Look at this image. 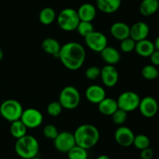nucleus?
<instances>
[{
    "mask_svg": "<svg viewBox=\"0 0 159 159\" xmlns=\"http://www.w3.org/2000/svg\"><path fill=\"white\" fill-rule=\"evenodd\" d=\"M20 120L27 128L34 129L39 127L42 124L43 117L38 109L30 108L23 110Z\"/></svg>",
    "mask_w": 159,
    "mask_h": 159,
    "instance_id": "9d476101",
    "label": "nucleus"
},
{
    "mask_svg": "<svg viewBox=\"0 0 159 159\" xmlns=\"http://www.w3.org/2000/svg\"><path fill=\"white\" fill-rule=\"evenodd\" d=\"M135 45H136V41L131 38V37H127V38L124 39L120 41V48L122 51L125 53H130L131 51H134Z\"/></svg>",
    "mask_w": 159,
    "mask_h": 159,
    "instance_id": "7c9ffc66",
    "label": "nucleus"
},
{
    "mask_svg": "<svg viewBox=\"0 0 159 159\" xmlns=\"http://www.w3.org/2000/svg\"><path fill=\"white\" fill-rule=\"evenodd\" d=\"M96 159H111L108 155H106V154H101V155L98 156L96 157Z\"/></svg>",
    "mask_w": 159,
    "mask_h": 159,
    "instance_id": "4c0bfd02",
    "label": "nucleus"
},
{
    "mask_svg": "<svg viewBox=\"0 0 159 159\" xmlns=\"http://www.w3.org/2000/svg\"><path fill=\"white\" fill-rule=\"evenodd\" d=\"M158 10H159V0H158Z\"/></svg>",
    "mask_w": 159,
    "mask_h": 159,
    "instance_id": "a19ab883",
    "label": "nucleus"
},
{
    "mask_svg": "<svg viewBox=\"0 0 159 159\" xmlns=\"http://www.w3.org/2000/svg\"><path fill=\"white\" fill-rule=\"evenodd\" d=\"M56 18H57V15H56L55 10L51 7L43 8L39 13V20L42 24L46 25V26L54 23Z\"/></svg>",
    "mask_w": 159,
    "mask_h": 159,
    "instance_id": "b1692460",
    "label": "nucleus"
},
{
    "mask_svg": "<svg viewBox=\"0 0 159 159\" xmlns=\"http://www.w3.org/2000/svg\"><path fill=\"white\" fill-rule=\"evenodd\" d=\"M85 97L89 102L99 104L106 98V90L102 86L93 84L89 86L85 90Z\"/></svg>",
    "mask_w": 159,
    "mask_h": 159,
    "instance_id": "2eb2a0df",
    "label": "nucleus"
},
{
    "mask_svg": "<svg viewBox=\"0 0 159 159\" xmlns=\"http://www.w3.org/2000/svg\"><path fill=\"white\" fill-rule=\"evenodd\" d=\"M32 159H42V158H40V157H37V156H36V157H33Z\"/></svg>",
    "mask_w": 159,
    "mask_h": 159,
    "instance_id": "ea45409f",
    "label": "nucleus"
},
{
    "mask_svg": "<svg viewBox=\"0 0 159 159\" xmlns=\"http://www.w3.org/2000/svg\"><path fill=\"white\" fill-rule=\"evenodd\" d=\"M39 142L34 136L25 135L17 139L15 143V151L23 159H32L39 152Z\"/></svg>",
    "mask_w": 159,
    "mask_h": 159,
    "instance_id": "7ed1b4c3",
    "label": "nucleus"
},
{
    "mask_svg": "<svg viewBox=\"0 0 159 159\" xmlns=\"http://www.w3.org/2000/svg\"><path fill=\"white\" fill-rule=\"evenodd\" d=\"M149 32L150 29L148 25L145 22L138 21L130 26V37H131L136 42L139 41L147 39Z\"/></svg>",
    "mask_w": 159,
    "mask_h": 159,
    "instance_id": "4468645a",
    "label": "nucleus"
},
{
    "mask_svg": "<svg viewBox=\"0 0 159 159\" xmlns=\"http://www.w3.org/2000/svg\"><path fill=\"white\" fill-rule=\"evenodd\" d=\"M76 31L81 36L85 37L89 34H91L93 31H94V26L92 23V22L80 21L77 28H76Z\"/></svg>",
    "mask_w": 159,
    "mask_h": 159,
    "instance_id": "c85d7f7f",
    "label": "nucleus"
},
{
    "mask_svg": "<svg viewBox=\"0 0 159 159\" xmlns=\"http://www.w3.org/2000/svg\"><path fill=\"white\" fill-rule=\"evenodd\" d=\"M62 109L63 108H62L61 104L59 103V101H52L47 107V112L51 116L56 117L58 116L61 113Z\"/></svg>",
    "mask_w": 159,
    "mask_h": 159,
    "instance_id": "2f4dec72",
    "label": "nucleus"
},
{
    "mask_svg": "<svg viewBox=\"0 0 159 159\" xmlns=\"http://www.w3.org/2000/svg\"><path fill=\"white\" fill-rule=\"evenodd\" d=\"M23 112L22 104L15 99L6 100L0 105V115L10 123L20 119Z\"/></svg>",
    "mask_w": 159,
    "mask_h": 159,
    "instance_id": "39448f33",
    "label": "nucleus"
},
{
    "mask_svg": "<svg viewBox=\"0 0 159 159\" xmlns=\"http://www.w3.org/2000/svg\"><path fill=\"white\" fill-rule=\"evenodd\" d=\"M58 101L63 108L75 109L80 104V93L74 86H66L61 91Z\"/></svg>",
    "mask_w": 159,
    "mask_h": 159,
    "instance_id": "423d86ee",
    "label": "nucleus"
},
{
    "mask_svg": "<svg viewBox=\"0 0 159 159\" xmlns=\"http://www.w3.org/2000/svg\"><path fill=\"white\" fill-rule=\"evenodd\" d=\"M134 133L130 128L125 126H120L114 133V138L116 143L121 147H127L133 145Z\"/></svg>",
    "mask_w": 159,
    "mask_h": 159,
    "instance_id": "f8f14e48",
    "label": "nucleus"
},
{
    "mask_svg": "<svg viewBox=\"0 0 159 159\" xmlns=\"http://www.w3.org/2000/svg\"><path fill=\"white\" fill-rule=\"evenodd\" d=\"M130 26L124 22H116L110 26V34L115 39L122 41L130 37Z\"/></svg>",
    "mask_w": 159,
    "mask_h": 159,
    "instance_id": "dca6fc26",
    "label": "nucleus"
},
{
    "mask_svg": "<svg viewBox=\"0 0 159 159\" xmlns=\"http://www.w3.org/2000/svg\"><path fill=\"white\" fill-rule=\"evenodd\" d=\"M150 60L152 62V65H155V66H159V51L155 49L153 51L152 55H150Z\"/></svg>",
    "mask_w": 159,
    "mask_h": 159,
    "instance_id": "c9c22d12",
    "label": "nucleus"
},
{
    "mask_svg": "<svg viewBox=\"0 0 159 159\" xmlns=\"http://www.w3.org/2000/svg\"><path fill=\"white\" fill-rule=\"evenodd\" d=\"M98 109L102 115L107 116L112 115L118 109L116 100H115L114 98L106 97L102 101L98 104Z\"/></svg>",
    "mask_w": 159,
    "mask_h": 159,
    "instance_id": "412c9836",
    "label": "nucleus"
},
{
    "mask_svg": "<svg viewBox=\"0 0 159 159\" xmlns=\"http://www.w3.org/2000/svg\"><path fill=\"white\" fill-rule=\"evenodd\" d=\"M111 116L114 124L117 125V126H123V124L125 123L127 118V112L122 109L118 108Z\"/></svg>",
    "mask_w": 159,
    "mask_h": 159,
    "instance_id": "c756f323",
    "label": "nucleus"
},
{
    "mask_svg": "<svg viewBox=\"0 0 159 159\" xmlns=\"http://www.w3.org/2000/svg\"><path fill=\"white\" fill-rule=\"evenodd\" d=\"M102 60L107 63V65H114L120 61V54L119 51L114 47L107 46L100 52Z\"/></svg>",
    "mask_w": 159,
    "mask_h": 159,
    "instance_id": "a211bd4d",
    "label": "nucleus"
},
{
    "mask_svg": "<svg viewBox=\"0 0 159 159\" xmlns=\"http://www.w3.org/2000/svg\"><path fill=\"white\" fill-rule=\"evenodd\" d=\"M96 7L107 14L116 12L121 6V0H96Z\"/></svg>",
    "mask_w": 159,
    "mask_h": 159,
    "instance_id": "6ab92c4d",
    "label": "nucleus"
},
{
    "mask_svg": "<svg viewBox=\"0 0 159 159\" xmlns=\"http://www.w3.org/2000/svg\"><path fill=\"white\" fill-rule=\"evenodd\" d=\"M3 56H4V53H3V51L2 50V48H0V61L3 59Z\"/></svg>",
    "mask_w": 159,
    "mask_h": 159,
    "instance_id": "58836bf2",
    "label": "nucleus"
},
{
    "mask_svg": "<svg viewBox=\"0 0 159 159\" xmlns=\"http://www.w3.org/2000/svg\"><path fill=\"white\" fill-rule=\"evenodd\" d=\"M80 21L92 22L96 17V7L91 3L81 5L77 10Z\"/></svg>",
    "mask_w": 159,
    "mask_h": 159,
    "instance_id": "f3484780",
    "label": "nucleus"
},
{
    "mask_svg": "<svg viewBox=\"0 0 159 159\" xmlns=\"http://www.w3.org/2000/svg\"><path fill=\"white\" fill-rule=\"evenodd\" d=\"M102 84L108 87H113L117 84L119 73L114 65H106L101 69L100 76Z\"/></svg>",
    "mask_w": 159,
    "mask_h": 159,
    "instance_id": "ddd939ff",
    "label": "nucleus"
},
{
    "mask_svg": "<svg viewBox=\"0 0 159 159\" xmlns=\"http://www.w3.org/2000/svg\"><path fill=\"white\" fill-rule=\"evenodd\" d=\"M61 47V46L60 43L56 39L52 38V37L45 38L41 44V48L44 52L57 58L58 57Z\"/></svg>",
    "mask_w": 159,
    "mask_h": 159,
    "instance_id": "4be33fe9",
    "label": "nucleus"
},
{
    "mask_svg": "<svg viewBox=\"0 0 159 159\" xmlns=\"http://www.w3.org/2000/svg\"><path fill=\"white\" fill-rule=\"evenodd\" d=\"M54 145L56 150L61 153H68L71 148L75 146L74 134L68 131L58 132L54 140Z\"/></svg>",
    "mask_w": 159,
    "mask_h": 159,
    "instance_id": "1a4fd4ad",
    "label": "nucleus"
},
{
    "mask_svg": "<svg viewBox=\"0 0 159 159\" xmlns=\"http://www.w3.org/2000/svg\"><path fill=\"white\" fill-rule=\"evenodd\" d=\"M158 77H159V73H158Z\"/></svg>",
    "mask_w": 159,
    "mask_h": 159,
    "instance_id": "79ce46f5",
    "label": "nucleus"
},
{
    "mask_svg": "<svg viewBox=\"0 0 159 159\" xmlns=\"http://www.w3.org/2000/svg\"><path fill=\"white\" fill-rule=\"evenodd\" d=\"M141 98L139 95L134 91H124L118 97L117 102L118 108L122 109L126 112H130L138 108Z\"/></svg>",
    "mask_w": 159,
    "mask_h": 159,
    "instance_id": "0eeeda50",
    "label": "nucleus"
},
{
    "mask_svg": "<svg viewBox=\"0 0 159 159\" xmlns=\"http://www.w3.org/2000/svg\"><path fill=\"white\" fill-rule=\"evenodd\" d=\"M159 70L153 65H146L141 70V75L144 79L148 80H153L158 77Z\"/></svg>",
    "mask_w": 159,
    "mask_h": 159,
    "instance_id": "bb28decb",
    "label": "nucleus"
},
{
    "mask_svg": "<svg viewBox=\"0 0 159 159\" xmlns=\"http://www.w3.org/2000/svg\"><path fill=\"white\" fill-rule=\"evenodd\" d=\"M68 159H88L87 150L75 145L68 153Z\"/></svg>",
    "mask_w": 159,
    "mask_h": 159,
    "instance_id": "a878e982",
    "label": "nucleus"
},
{
    "mask_svg": "<svg viewBox=\"0 0 159 159\" xmlns=\"http://www.w3.org/2000/svg\"><path fill=\"white\" fill-rule=\"evenodd\" d=\"M85 42L92 51L100 53L107 46V37L102 32L94 31L85 37Z\"/></svg>",
    "mask_w": 159,
    "mask_h": 159,
    "instance_id": "6e6552de",
    "label": "nucleus"
},
{
    "mask_svg": "<svg viewBox=\"0 0 159 159\" xmlns=\"http://www.w3.org/2000/svg\"><path fill=\"white\" fill-rule=\"evenodd\" d=\"M100 73H101V69L99 68L96 65H92L89 66V68H87V70H85V76L86 78H88L89 80H96L97 78H99L100 76Z\"/></svg>",
    "mask_w": 159,
    "mask_h": 159,
    "instance_id": "72a5a7b5",
    "label": "nucleus"
},
{
    "mask_svg": "<svg viewBox=\"0 0 159 159\" xmlns=\"http://www.w3.org/2000/svg\"><path fill=\"white\" fill-rule=\"evenodd\" d=\"M150 143V139L148 138V136L144 135V134H138L134 137L133 145H134L137 149L141 151V150L149 147Z\"/></svg>",
    "mask_w": 159,
    "mask_h": 159,
    "instance_id": "cd10ccee",
    "label": "nucleus"
},
{
    "mask_svg": "<svg viewBox=\"0 0 159 159\" xmlns=\"http://www.w3.org/2000/svg\"><path fill=\"white\" fill-rule=\"evenodd\" d=\"M153 156L154 151L152 148H150V147L141 150V153H140V157L141 159H152Z\"/></svg>",
    "mask_w": 159,
    "mask_h": 159,
    "instance_id": "f704fd0d",
    "label": "nucleus"
},
{
    "mask_svg": "<svg viewBox=\"0 0 159 159\" xmlns=\"http://www.w3.org/2000/svg\"><path fill=\"white\" fill-rule=\"evenodd\" d=\"M57 23L59 27L64 31L71 32L75 31L80 22L77 10L72 8L62 9L57 16Z\"/></svg>",
    "mask_w": 159,
    "mask_h": 159,
    "instance_id": "20e7f679",
    "label": "nucleus"
},
{
    "mask_svg": "<svg viewBox=\"0 0 159 159\" xmlns=\"http://www.w3.org/2000/svg\"><path fill=\"white\" fill-rule=\"evenodd\" d=\"M154 44H155V49L158 50L159 51V35L156 37V39H155V41L154 42Z\"/></svg>",
    "mask_w": 159,
    "mask_h": 159,
    "instance_id": "e433bc0d",
    "label": "nucleus"
},
{
    "mask_svg": "<svg viewBox=\"0 0 159 159\" xmlns=\"http://www.w3.org/2000/svg\"><path fill=\"white\" fill-rule=\"evenodd\" d=\"M26 130H27V127L20 119L16 120L11 123L10 133L16 140L26 135Z\"/></svg>",
    "mask_w": 159,
    "mask_h": 159,
    "instance_id": "393cba45",
    "label": "nucleus"
},
{
    "mask_svg": "<svg viewBox=\"0 0 159 159\" xmlns=\"http://www.w3.org/2000/svg\"><path fill=\"white\" fill-rule=\"evenodd\" d=\"M158 10V0H142L139 6V11L141 15L150 17Z\"/></svg>",
    "mask_w": 159,
    "mask_h": 159,
    "instance_id": "5701e85b",
    "label": "nucleus"
},
{
    "mask_svg": "<svg viewBox=\"0 0 159 159\" xmlns=\"http://www.w3.org/2000/svg\"><path fill=\"white\" fill-rule=\"evenodd\" d=\"M140 112L145 118H152L158 111V103L155 98L146 96L141 99L139 106Z\"/></svg>",
    "mask_w": 159,
    "mask_h": 159,
    "instance_id": "9b49d317",
    "label": "nucleus"
},
{
    "mask_svg": "<svg viewBox=\"0 0 159 159\" xmlns=\"http://www.w3.org/2000/svg\"><path fill=\"white\" fill-rule=\"evenodd\" d=\"M73 134L76 145L85 150L96 146L100 137L99 129L93 125L88 123L80 125Z\"/></svg>",
    "mask_w": 159,
    "mask_h": 159,
    "instance_id": "f03ea898",
    "label": "nucleus"
},
{
    "mask_svg": "<svg viewBox=\"0 0 159 159\" xmlns=\"http://www.w3.org/2000/svg\"><path fill=\"white\" fill-rule=\"evenodd\" d=\"M85 57L86 53L84 47L78 42L70 41L61 47L57 58L65 68L75 71L82 66Z\"/></svg>",
    "mask_w": 159,
    "mask_h": 159,
    "instance_id": "f257e3e1",
    "label": "nucleus"
},
{
    "mask_svg": "<svg viewBox=\"0 0 159 159\" xmlns=\"http://www.w3.org/2000/svg\"><path fill=\"white\" fill-rule=\"evenodd\" d=\"M43 133L46 138L54 140L57 136V134H58V131H57V127L55 126L48 124L43 127Z\"/></svg>",
    "mask_w": 159,
    "mask_h": 159,
    "instance_id": "473e14b6",
    "label": "nucleus"
},
{
    "mask_svg": "<svg viewBox=\"0 0 159 159\" xmlns=\"http://www.w3.org/2000/svg\"><path fill=\"white\" fill-rule=\"evenodd\" d=\"M134 50L137 54L141 57H150L151 55L155 50V44L152 41L148 40V39L139 41L136 42Z\"/></svg>",
    "mask_w": 159,
    "mask_h": 159,
    "instance_id": "aec40b11",
    "label": "nucleus"
}]
</instances>
